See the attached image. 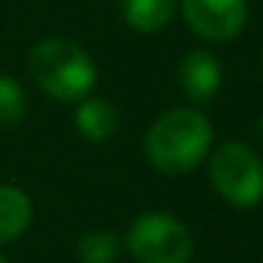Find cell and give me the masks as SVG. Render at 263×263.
<instances>
[{"label":"cell","instance_id":"2","mask_svg":"<svg viewBox=\"0 0 263 263\" xmlns=\"http://www.w3.org/2000/svg\"><path fill=\"white\" fill-rule=\"evenodd\" d=\"M29 77L43 93L57 102H80L97 85V63L74 40L48 37L29 51Z\"/></svg>","mask_w":263,"mask_h":263},{"label":"cell","instance_id":"4","mask_svg":"<svg viewBox=\"0 0 263 263\" xmlns=\"http://www.w3.org/2000/svg\"><path fill=\"white\" fill-rule=\"evenodd\" d=\"M210 181L232 206H255L263 198V161L249 144L227 142L210 159Z\"/></svg>","mask_w":263,"mask_h":263},{"label":"cell","instance_id":"3","mask_svg":"<svg viewBox=\"0 0 263 263\" xmlns=\"http://www.w3.org/2000/svg\"><path fill=\"white\" fill-rule=\"evenodd\" d=\"M125 246L136 263H190L193 232L173 212L150 210L130 223Z\"/></svg>","mask_w":263,"mask_h":263},{"label":"cell","instance_id":"14","mask_svg":"<svg viewBox=\"0 0 263 263\" xmlns=\"http://www.w3.org/2000/svg\"><path fill=\"white\" fill-rule=\"evenodd\" d=\"M116 3H125V0H116Z\"/></svg>","mask_w":263,"mask_h":263},{"label":"cell","instance_id":"11","mask_svg":"<svg viewBox=\"0 0 263 263\" xmlns=\"http://www.w3.org/2000/svg\"><path fill=\"white\" fill-rule=\"evenodd\" d=\"M26 108H29V102H26L23 85L14 77L0 74V125H17L26 116Z\"/></svg>","mask_w":263,"mask_h":263},{"label":"cell","instance_id":"1","mask_svg":"<svg viewBox=\"0 0 263 263\" xmlns=\"http://www.w3.org/2000/svg\"><path fill=\"white\" fill-rule=\"evenodd\" d=\"M212 144V125L201 110L173 108L150 125L144 136L147 161L159 173L181 176L206 159Z\"/></svg>","mask_w":263,"mask_h":263},{"label":"cell","instance_id":"5","mask_svg":"<svg viewBox=\"0 0 263 263\" xmlns=\"http://www.w3.org/2000/svg\"><path fill=\"white\" fill-rule=\"evenodd\" d=\"M190 31L210 43H223L246 26V0H181Z\"/></svg>","mask_w":263,"mask_h":263},{"label":"cell","instance_id":"8","mask_svg":"<svg viewBox=\"0 0 263 263\" xmlns=\"http://www.w3.org/2000/svg\"><path fill=\"white\" fill-rule=\"evenodd\" d=\"M31 198L14 184H0V246L17 240L31 227Z\"/></svg>","mask_w":263,"mask_h":263},{"label":"cell","instance_id":"12","mask_svg":"<svg viewBox=\"0 0 263 263\" xmlns=\"http://www.w3.org/2000/svg\"><path fill=\"white\" fill-rule=\"evenodd\" d=\"M257 136L263 139V116H260V119H257Z\"/></svg>","mask_w":263,"mask_h":263},{"label":"cell","instance_id":"6","mask_svg":"<svg viewBox=\"0 0 263 263\" xmlns=\"http://www.w3.org/2000/svg\"><path fill=\"white\" fill-rule=\"evenodd\" d=\"M178 85H181L184 97L190 102L198 105L210 102L221 88V63H218V57L204 51V48L184 54L181 63H178Z\"/></svg>","mask_w":263,"mask_h":263},{"label":"cell","instance_id":"9","mask_svg":"<svg viewBox=\"0 0 263 263\" xmlns=\"http://www.w3.org/2000/svg\"><path fill=\"white\" fill-rule=\"evenodd\" d=\"M173 12H176V0H125L122 3L125 23L142 34L161 31L170 23Z\"/></svg>","mask_w":263,"mask_h":263},{"label":"cell","instance_id":"7","mask_svg":"<svg viewBox=\"0 0 263 263\" xmlns=\"http://www.w3.org/2000/svg\"><path fill=\"white\" fill-rule=\"evenodd\" d=\"M74 127L88 139V142H108V139L119 130V110H116L108 99L85 97L77 105Z\"/></svg>","mask_w":263,"mask_h":263},{"label":"cell","instance_id":"10","mask_svg":"<svg viewBox=\"0 0 263 263\" xmlns=\"http://www.w3.org/2000/svg\"><path fill=\"white\" fill-rule=\"evenodd\" d=\"M125 240L110 229H91L77 240V257L80 263H116L122 255Z\"/></svg>","mask_w":263,"mask_h":263},{"label":"cell","instance_id":"13","mask_svg":"<svg viewBox=\"0 0 263 263\" xmlns=\"http://www.w3.org/2000/svg\"><path fill=\"white\" fill-rule=\"evenodd\" d=\"M0 263H9V260H6V257H3V255H0Z\"/></svg>","mask_w":263,"mask_h":263}]
</instances>
